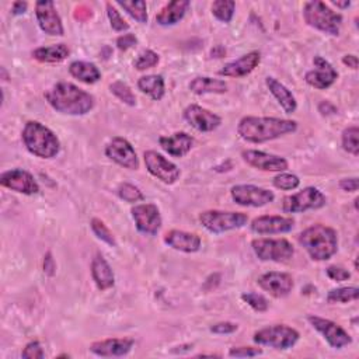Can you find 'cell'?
I'll return each mask as SVG.
<instances>
[{"mask_svg": "<svg viewBox=\"0 0 359 359\" xmlns=\"http://www.w3.org/2000/svg\"><path fill=\"white\" fill-rule=\"evenodd\" d=\"M36 14L40 24V28L48 36H63L65 30L62 20L55 9L54 2L49 0H40L36 5Z\"/></svg>", "mask_w": 359, "mask_h": 359, "instance_id": "obj_17", "label": "cell"}, {"mask_svg": "<svg viewBox=\"0 0 359 359\" xmlns=\"http://www.w3.org/2000/svg\"><path fill=\"white\" fill-rule=\"evenodd\" d=\"M90 226H91V231L93 233L99 238L102 242L107 243L108 246L111 247H117V240L114 238V235L111 233V231L107 227V224L100 220V219H97V218H93L91 222H90Z\"/></svg>", "mask_w": 359, "mask_h": 359, "instance_id": "obj_37", "label": "cell"}, {"mask_svg": "<svg viewBox=\"0 0 359 359\" xmlns=\"http://www.w3.org/2000/svg\"><path fill=\"white\" fill-rule=\"evenodd\" d=\"M242 299H243L248 306H251L255 312H266V310L268 309V302H267V299H266L263 295H258V293H254V292L243 293Z\"/></svg>", "mask_w": 359, "mask_h": 359, "instance_id": "obj_42", "label": "cell"}, {"mask_svg": "<svg viewBox=\"0 0 359 359\" xmlns=\"http://www.w3.org/2000/svg\"><path fill=\"white\" fill-rule=\"evenodd\" d=\"M238 329H239V325L235 324V323L222 321V323H218V324L212 325L211 332L215 333V334H232V333L238 332Z\"/></svg>", "mask_w": 359, "mask_h": 359, "instance_id": "obj_47", "label": "cell"}, {"mask_svg": "<svg viewBox=\"0 0 359 359\" xmlns=\"http://www.w3.org/2000/svg\"><path fill=\"white\" fill-rule=\"evenodd\" d=\"M55 270H56V266H55V261L52 258V254L51 253H47L45 258H44V273L49 277H52L55 274Z\"/></svg>", "mask_w": 359, "mask_h": 359, "instance_id": "obj_50", "label": "cell"}, {"mask_svg": "<svg viewBox=\"0 0 359 359\" xmlns=\"http://www.w3.org/2000/svg\"><path fill=\"white\" fill-rule=\"evenodd\" d=\"M236 3L232 0H216L212 5V14L222 23H231L235 14Z\"/></svg>", "mask_w": 359, "mask_h": 359, "instance_id": "obj_35", "label": "cell"}, {"mask_svg": "<svg viewBox=\"0 0 359 359\" xmlns=\"http://www.w3.org/2000/svg\"><path fill=\"white\" fill-rule=\"evenodd\" d=\"M184 119L200 132H212L222 124L219 115L197 104H191L184 110Z\"/></svg>", "mask_w": 359, "mask_h": 359, "instance_id": "obj_18", "label": "cell"}, {"mask_svg": "<svg viewBox=\"0 0 359 359\" xmlns=\"http://www.w3.org/2000/svg\"><path fill=\"white\" fill-rule=\"evenodd\" d=\"M165 243L181 253H197L201 248V238L184 231H170L165 236Z\"/></svg>", "mask_w": 359, "mask_h": 359, "instance_id": "obj_24", "label": "cell"}, {"mask_svg": "<svg viewBox=\"0 0 359 359\" xmlns=\"http://www.w3.org/2000/svg\"><path fill=\"white\" fill-rule=\"evenodd\" d=\"M325 204L324 194L314 187H306L298 194L288 195L282 201V209L286 213H302L310 209H320Z\"/></svg>", "mask_w": 359, "mask_h": 359, "instance_id": "obj_8", "label": "cell"}, {"mask_svg": "<svg viewBox=\"0 0 359 359\" xmlns=\"http://www.w3.org/2000/svg\"><path fill=\"white\" fill-rule=\"evenodd\" d=\"M259 62H261L259 52L253 51L233 62L226 63L224 67L219 71V75L226 76V78H244V76L250 75L258 67Z\"/></svg>", "mask_w": 359, "mask_h": 359, "instance_id": "obj_22", "label": "cell"}, {"mask_svg": "<svg viewBox=\"0 0 359 359\" xmlns=\"http://www.w3.org/2000/svg\"><path fill=\"white\" fill-rule=\"evenodd\" d=\"M358 137H359L358 126H348V128L344 129V132H343V148H344V150H347L352 156H358L359 154Z\"/></svg>", "mask_w": 359, "mask_h": 359, "instance_id": "obj_38", "label": "cell"}, {"mask_svg": "<svg viewBox=\"0 0 359 359\" xmlns=\"http://www.w3.org/2000/svg\"><path fill=\"white\" fill-rule=\"evenodd\" d=\"M340 188L347 191V192H355L358 191V178L352 177V178H344L340 181Z\"/></svg>", "mask_w": 359, "mask_h": 359, "instance_id": "obj_49", "label": "cell"}, {"mask_svg": "<svg viewBox=\"0 0 359 359\" xmlns=\"http://www.w3.org/2000/svg\"><path fill=\"white\" fill-rule=\"evenodd\" d=\"M298 129V122L274 117H244L238 125V134L250 143H264Z\"/></svg>", "mask_w": 359, "mask_h": 359, "instance_id": "obj_1", "label": "cell"}, {"mask_svg": "<svg viewBox=\"0 0 359 359\" xmlns=\"http://www.w3.org/2000/svg\"><path fill=\"white\" fill-rule=\"evenodd\" d=\"M91 277L100 290H107L113 288L115 283L113 268L102 254H95V257L91 261Z\"/></svg>", "mask_w": 359, "mask_h": 359, "instance_id": "obj_25", "label": "cell"}, {"mask_svg": "<svg viewBox=\"0 0 359 359\" xmlns=\"http://www.w3.org/2000/svg\"><path fill=\"white\" fill-rule=\"evenodd\" d=\"M266 83H267V87L270 89L271 94L275 97L277 102L279 103V106L283 108V111L286 114H293L297 111L298 103H297L295 95L290 93V90L286 86H283L281 82H278L277 79L270 78V76L266 79Z\"/></svg>", "mask_w": 359, "mask_h": 359, "instance_id": "obj_27", "label": "cell"}, {"mask_svg": "<svg viewBox=\"0 0 359 359\" xmlns=\"http://www.w3.org/2000/svg\"><path fill=\"white\" fill-rule=\"evenodd\" d=\"M159 143L163 150L174 157H184L192 149L194 139L185 132H176L172 137H161Z\"/></svg>", "mask_w": 359, "mask_h": 359, "instance_id": "obj_26", "label": "cell"}, {"mask_svg": "<svg viewBox=\"0 0 359 359\" xmlns=\"http://www.w3.org/2000/svg\"><path fill=\"white\" fill-rule=\"evenodd\" d=\"M107 14H108V19H110V24H111V28L114 31H126L129 30V24L122 19V16L119 14V12L113 6V3H107Z\"/></svg>", "mask_w": 359, "mask_h": 359, "instance_id": "obj_43", "label": "cell"}, {"mask_svg": "<svg viewBox=\"0 0 359 359\" xmlns=\"http://www.w3.org/2000/svg\"><path fill=\"white\" fill-rule=\"evenodd\" d=\"M226 55V49L223 48V47H216L215 49H212V56L213 58H222V56H224Z\"/></svg>", "mask_w": 359, "mask_h": 359, "instance_id": "obj_54", "label": "cell"}, {"mask_svg": "<svg viewBox=\"0 0 359 359\" xmlns=\"http://www.w3.org/2000/svg\"><path fill=\"white\" fill-rule=\"evenodd\" d=\"M359 297V289L356 286L337 288L329 292L327 302L329 303H348L356 301Z\"/></svg>", "mask_w": 359, "mask_h": 359, "instance_id": "obj_34", "label": "cell"}, {"mask_svg": "<svg viewBox=\"0 0 359 359\" xmlns=\"http://www.w3.org/2000/svg\"><path fill=\"white\" fill-rule=\"evenodd\" d=\"M69 73L75 79H78L79 82H83L86 84H94L102 79V73H100L99 68H97L94 63L83 62V60L72 62L69 67Z\"/></svg>", "mask_w": 359, "mask_h": 359, "instance_id": "obj_29", "label": "cell"}, {"mask_svg": "<svg viewBox=\"0 0 359 359\" xmlns=\"http://www.w3.org/2000/svg\"><path fill=\"white\" fill-rule=\"evenodd\" d=\"M118 197L121 200H124L125 202H129V204H135V202H139V201H143V194L142 191L135 187L134 184H129V183H122L118 189Z\"/></svg>", "mask_w": 359, "mask_h": 359, "instance_id": "obj_39", "label": "cell"}, {"mask_svg": "<svg viewBox=\"0 0 359 359\" xmlns=\"http://www.w3.org/2000/svg\"><path fill=\"white\" fill-rule=\"evenodd\" d=\"M319 111L321 113V115H333L337 113V108L329 102H321L319 106Z\"/></svg>", "mask_w": 359, "mask_h": 359, "instance_id": "obj_51", "label": "cell"}, {"mask_svg": "<svg viewBox=\"0 0 359 359\" xmlns=\"http://www.w3.org/2000/svg\"><path fill=\"white\" fill-rule=\"evenodd\" d=\"M231 195L238 205L253 208L268 205L275 200V195L273 191L251 184H240L232 187Z\"/></svg>", "mask_w": 359, "mask_h": 359, "instance_id": "obj_10", "label": "cell"}, {"mask_svg": "<svg viewBox=\"0 0 359 359\" xmlns=\"http://www.w3.org/2000/svg\"><path fill=\"white\" fill-rule=\"evenodd\" d=\"M299 337H301L299 333L295 329L289 327V325L275 324V325H270V327L258 330L254 334L253 340L258 345H266L274 349L283 351L295 345Z\"/></svg>", "mask_w": 359, "mask_h": 359, "instance_id": "obj_6", "label": "cell"}, {"mask_svg": "<svg viewBox=\"0 0 359 359\" xmlns=\"http://www.w3.org/2000/svg\"><path fill=\"white\" fill-rule=\"evenodd\" d=\"M132 338H108L103 341H95L90 345V351L97 356H124L134 347Z\"/></svg>", "mask_w": 359, "mask_h": 359, "instance_id": "obj_23", "label": "cell"}, {"mask_svg": "<svg viewBox=\"0 0 359 359\" xmlns=\"http://www.w3.org/2000/svg\"><path fill=\"white\" fill-rule=\"evenodd\" d=\"M251 247L261 261L274 263H282L295 254V248L286 239H255L251 242Z\"/></svg>", "mask_w": 359, "mask_h": 359, "instance_id": "obj_9", "label": "cell"}, {"mask_svg": "<svg viewBox=\"0 0 359 359\" xmlns=\"http://www.w3.org/2000/svg\"><path fill=\"white\" fill-rule=\"evenodd\" d=\"M295 226V220L292 218L285 216H271L264 215L255 218L250 227L251 232L257 235H278V233H288Z\"/></svg>", "mask_w": 359, "mask_h": 359, "instance_id": "obj_19", "label": "cell"}, {"mask_svg": "<svg viewBox=\"0 0 359 359\" xmlns=\"http://www.w3.org/2000/svg\"><path fill=\"white\" fill-rule=\"evenodd\" d=\"M303 19L310 27L334 37L340 34L343 25V16L320 0H313L305 5Z\"/></svg>", "mask_w": 359, "mask_h": 359, "instance_id": "obj_5", "label": "cell"}, {"mask_svg": "<svg viewBox=\"0 0 359 359\" xmlns=\"http://www.w3.org/2000/svg\"><path fill=\"white\" fill-rule=\"evenodd\" d=\"M130 213H132L137 229L141 233L146 236L157 235V232L161 227V215L156 205L153 204L135 205L132 211H130Z\"/></svg>", "mask_w": 359, "mask_h": 359, "instance_id": "obj_14", "label": "cell"}, {"mask_svg": "<svg viewBox=\"0 0 359 359\" xmlns=\"http://www.w3.org/2000/svg\"><path fill=\"white\" fill-rule=\"evenodd\" d=\"M274 187L279 188V189H285V191H289V189H295L299 187L301 184V180L298 176L295 174H289V173H282L279 176H277L273 181Z\"/></svg>", "mask_w": 359, "mask_h": 359, "instance_id": "obj_41", "label": "cell"}, {"mask_svg": "<svg viewBox=\"0 0 359 359\" xmlns=\"http://www.w3.org/2000/svg\"><path fill=\"white\" fill-rule=\"evenodd\" d=\"M343 62H344V65H347L348 68L358 69V56H355V55H345L343 58Z\"/></svg>", "mask_w": 359, "mask_h": 359, "instance_id": "obj_52", "label": "cell"}, {"mask_svg": "<svg viewBox=\"0 0 359 359\" xmlns=\"http://www.w3.org/2000/svg\"><path fill=\"white\" fill-rule=\"evenodd\" d=\"M200 222L211 233L219 235L229 231L240 229L248 222V216L242 212L205 211L200 215Z\"/></svg>", "mask_w": 359, "mask_h": 359, "instance_id": "obj_7", "label": "cell"}, {"mask_svg": "<svg viewBox=\"0 0 359 359\" xmlns=\"http://www.w3.org/2000/svg\"><path fill=\"white\" fill-rule=\"evenodd\" d=\"M110 90L117 97V99L121 100L124 104L130 106V107H134L137 104V97H135L134 91L130 90V87L126 83H124V82H114L110 86Z\"/></svg>", "mask_w": 359, "mask_h": 359, "instance_id": "obj_36", "label": "cell"}, {"mask_svg": "<svg viewBox=\"0 0 359 359\" xmlns=\"http://www.w3.org/2000/svg\"><path fill=\"white\" fill-rule=\"evenodd\" d=\"M189 90L195 94L202 95V94H223L227 91V84L224 80L220 79H212L207 76H200L191 80Z\"/></svg>", "mask_w": 359, "mask_h": 359, "instance_id": "obj_30", "label": "cell"}, {"mask_svg": "<svg viewBox=\"0 0 359 359\" xmlns=\"http://www.w3.org/2000/svg\"><path fill=\"white\" fill-rule=\"evenodd\" d=\"M143 157H145V166L148 172L161 183L174 184L180 178L181 176L180 169L174 165V163L167 160L165 156H161L154 150H148L145 152Z\"/></svg>", "mask_w": 359, "mask_h": 359, "instance_id": "obj_11", "label": "cell"}, {"mask_svg": "<svg viewBox=\"0 0 359 359\" xmlns=\"http://www.w3.org/2000/svg\"><path fill=\"white\" fill-rule=\"evenodd\" d=\"M259 288L268 292L271 297L281 299L288 297L293 289V278L285 273L271 271L264 275H261L257 281Z\"/></svg>", "mask_w": 359, "mask_h": 359, "instance_id": "obj_21", "label": "cell"}, {"mask_svg": "<svg viewBox=\"0 0 359 359\" xmlns=\"http://www.w3.org/2000/svg\"><path fill=\"white\" fill-rule=\"evenodd\" d=\"M69 56V48L65 44L41 47L32 52V58L43 63H59Z\"/></svg>", "mask_w": 359, "mask_h": 359, "instance_id": "obj_31", "label": "cell"}, {"mask_svg": "<svg viewBox=\"0 0 359 359\" xmlns=\"http://www.w3.org/2000/svg\"><path fill=\"white\" fill-rule=\"evenodd\" d=\"M21 356L24 359H44L45 354H44V349H43V347L38 341H31L23 349Z\"/></svg>", "mask_w": 359, "mask_h": 359, "instance_id": "obj_44", "label": "cell"}, {"mask_svg": "<svg viewBox=\"0 0 359 359\" xmlns=\"http://www.w3.org/2000/svg\"><path fill=\"white\" fill-rule=\"evenodd\" d=\"M325 273H327L330 279L337 281V282H343V281H347L351 278V274L348 270H345L343 267H337V266H330L327 270H325Z\"/></svg>", "mask_w": 359, "mask_h": 359, "instance_id": "obj_46", "label": "cell"}, {"mask_svg": "<svg viewBox=\"0 0 359 359\" xmlns=\"http://www.w3.org/2000/svg\"><path fill=\"white\" fill-rule=\"evenodd\" d=\"M243 160L248 166L263 172H283L288 169V161L275 154H270L259 150H243Z\"/></svg>", "mask_w": 359, "mask_h": 359, "instance_id": "obj_20", "label": "cell"}, {"mask_svg": "<svg viewBox=\"0 0 359 359\" xmlns=\"http://www.w3.org/2000/svg\"><path fill=\"white\" fill-rule=\"evenodd\" d=\"M188 8V0H174V2L167 3L160 10V13L156 16V21L160 25H174L185 16Z\"/></svg>", "mask_w": 359, "mask_h": 359, "instance_id": "obj_28", "label": "cell"}, {"mask_svg": "<svg viewBox=\"0 0 359 359\" xmlns=\"http://www.w3.org/2000/svg\"><path fill=\"white\" fill-rule=\"evenodd\" d=\"M45 99L54 110L67 115H84L94 107V97L90 93L68 82L52 86L45 93Z\"/></svg>", "mask_w": 359, "mask_h": 359, "instance_id": "obj_2", "label": "cell"}, {"mask_svg": "<svg viewBox=\"0 0 359 359\" xmlns=\"http://www.w3.org/2000/svg\"><path fill=\"white\" fill-rule=\"evenodd\" d=\"M308 320L312 324V327L317 330L333 348L341 349L352 343L351 336L337 323L319 316H309Z\"/></svg>", "mask_w": 359, "mask_h": 359, "instance_id": "obj_12", "label": "cell"}, {"mask_svg": "<svg viewBox=\"0 0 359 359\" xmlns=\"http://www.w3.org/2000/svg\"><path fill=\"white\" fill-rule=\"evenodd\" d=\"M23 142L27 150L41 159H52L60 150L58 137L38 121H28L23 129Z\"/></svg>", "mask_w": 359, "mask_h": 359, "instance_id": "obj_4", "label": "cell"}, {"mask_svg": "<svg viewBox=\"0 0 359 359\" xmlns=\"http://www.w3.org/2000/svg\"><path fill=\"white\" fill-rule=\"evenodd\" d=\"M301 246L314 261H327L338 250V236L333 227L313 224L299 235Z\"/></svg>", "mask_w": 359, "mask_h": 359, "instance_id": "obj_3", "label": "cell"}, {"mask_svg": "<svg viewBox=\"0 0 359 359\" xmlns=\"http://www.w3.org/2000/svg\"><path fill=\"white\" fill-rule=\"evenodd\" d=\"M27 3L25 2H16L13 3V8H12V13L14 16H20V14H24L27 12Z\"/></svg>", "mask_w": 359, "mask_h": 359, "instance_id": "obj_53", "label": "cell"}, {"mask_svg": "<svg viewBox=\"0 0 359 359\" xmlns=\"http://www.w3.org/2000/svg\"><path fill=\"white\" fill-rule=\"evenodd\" d=\"M138 38L134 34H124L121 37H118L117 40V47L121 51H126L129 48H132L134 45H137Z\"/></svg>", "mask_w": 359, "mask_h": 359, "instance_id": "obj_48", "label": "cell"}, {"mask_svg": "<svg viewBox=\"0 0 359 359\" xmlns=\"http://www.w3.org/2000/svg\"><path fill=\"white\" fill-rule=\"evenodd\" d=\"M157 63H159V55L152 49H146L137 58V60L134 62V67L138 71H146L156 67Z\"/></svg>", "mask_w": 359, "mask_h": 359, "instance_id": "obj_40", "label": "cell"}, {"mask_svg": "<svg viewBox=\"0 0 359 359\" xmlns=\"http://www.w3.org/2000/svg\"><path fill=\"white\" fill-rule=\"evenodd\" d=\"M0 185L24 195H34L40 191V185L28 172L13 169L0 176Z\"/></svg>", "mask_w": 359, "mask_h": 359, "instance_id": "obj_16", "label": "cell"}, {"mask_svg": "<svg viewBox=\"0 0 359 359\" xmlns=\"http://www.w3.org/2000/svg\"><path fill=\"white\" fill-rule=\"evenodd\" d=\"M106 156L121 167L129 170L139 169V160L134 146L124 138H114L106 148Z\"/></svg>", "mask_w": 359, "mask_h": 359, "instance_id": "obj_13", "label": "cell"}, {"mask_svg": "<svg viewBox=\"0 0 359 359\" xmlns=\"http://www.w3.org/2000/svg\"><path fill=\"white\" fill-rule=\"evenodd\" d=\"M333 5L340 8V9H347V8L351 6V2H348V0H347V2H333Z\"/></svg>", "mask_w": 359, "mask_h": 359, "instance_id": "obj_55", "label": "cell"}, {"mask_svg": "<svg viewBox=\"0 0 359 359\" xmlns=\"http://www.w3.org/2000/svg\"><path fill=\"white\" fill-rule=\"evenodd\" d=\"M117 5L122 8L130 17L135 19L138 23L145 24L148 21V6L143 0H132V2H128V0H118Z\"/></svg>", "mask_w": 359, "mask_h": 359, "instance_id": "obj_33", "label": "cell"}, {"mask_svg": "<svg viewBox=\"0 0 359 359\" xmlns=\"http://www.w3.org/2000/svg\"><path fill=\"white\" fill-rule=\"evenodd\" d=\"M138 87L142 93L148 94L150 99L159 102L165 97V79L160 75H148L138 80Z\"/></svg>", "mask_w": 359, "mask_h": 359, "instance_id": "obj_32", "label": "cell"}, {"mask_svg": "<svg viewBox=\"0 0 359 359\" xmlns=\"http://www.w3.org/2000/svg\"><path fill=\"white\" fill-rule=\"evenodd\" d=\"M263 354V349L255 347H235L229 351V356L232 358H253Z\"/></svg>", "mask_w": 359, "mask_h": 359, "instance_id": "obj_45", "label": "cell"}, {"mask_svg": "<svg viewBox=\"0 0 359 359\" xmlns=\"http://www.w3.org/2000/svg\"><path fill=\"white\" fill-rule=\"evenodd\" d=\"M313 65L314 69L309 71L305 76V80L309 86L319 90H325L336 83L338 73L329 60H325L321 56H314Z\"/></svg>", "mask_w": 359, "mask_h": 359, "instance_id": "obj_15", "label": "cell"}]
</instances>
